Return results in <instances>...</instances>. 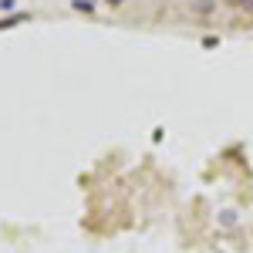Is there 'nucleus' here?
Masks as SVG:
<instances>
[{
    "mask_svg": "<svg viewBox=\"0 0 253 253\" xmlns=\"http://www.w3.org/2000/svg\"><path fill=\"white\" fill-rule=\"evenodd\" d=\"M75 7H78V10H91L95 3H91V0H75Z\"/></svg>",
    "mask_w": 253,
    "mask_h": 253,
    "instance_id": "f257e3e1",
    "label": "nucleus"
},
{
    "mask_svg": "<svg viewBox=\"0 0 253 253\" xmlns=\"http://www.w3.org/2000/svg\"><path fill=\"white\" fill-rule=\"evenodd\" d=\"M236 223V213H223V226H233Z\"/></svg>",
    "mask_w": 253,
    "mask_h": 253,
    "instance_id": "f03ea898",
    "label": "nucleus"
},
{
    "mask_svg": "<svg viewBox=\"0 0 253 253\" xmlns=\"http://www.w3.org/2000/svg\"><path fill=\"white\" fill-rule=\"evenodd\" d=\"M243 7H247V10H250V14H253V0H247V3H243Z\"/></svg>",
    "mask_w": 253,
    "mask_h": 253,
    "instance_id": "7ed1b4c3",
    "label": "nucleus"
},
{
    "mask_svg": "<svg viewBox=\"0 0 253 253\" xmlns=\"http://www.w3.org/2000/svg\"><path fill=\"white\" fill-rule=\"evenodd\" d=\"M108 3H112V7H118V3H125V0H108Z\"/></svg>",
    "mask_w": 253,
    "mask_h": 253,
    "instance_id": "20e7f679",
    "label": "nucleus"
},
{
    "mask_svg": "<svg viewBox=\"0 0 253 253\" xmlns=\"http://www.w3.org/2000/svg\"><path fill=\"white\" fill-rule=\"evenodd\" d=\"M226 3H247V0H226Z\"/></svg>",
    "mask_w": 253,
    "mask_h": 253,
    "instance_id": "39448f33",
    "label": "nucleus"
}]
</instances>
